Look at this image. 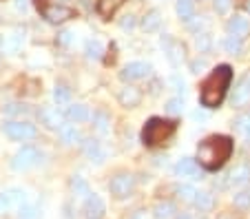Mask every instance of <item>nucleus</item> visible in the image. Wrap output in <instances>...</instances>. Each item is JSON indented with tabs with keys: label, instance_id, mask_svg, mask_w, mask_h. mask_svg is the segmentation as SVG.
Here are the masks:
<instances>
[{
	"label": "nucleus",
	"instance_id": "f257e3e1",
	"mask_svg": "<svg viewBox=\"0 0 250 219\" xmlns=\"http://www.w3.org/2000/svg\"><path fill=\"white\" fill-rule=\"evenodd\" d=\"M232 139L228 135H210L197 146V159L204 171H219L232 155Z\"/></svg>",
	"mask_w": 250,
	"mask_h": 219
},
{
	"label": "nucleus",
	"instance_id": "20e7f679",
	"mask_svg": "<svg viewBox=\"0 0 250 219\" xmlns=\"http://www.w3.org/2000/svg\"><path fill=\"white\" fill-rule=\"evenodd\" d=\"M36 7H38V11L42 14V18L47 20V22H51V24L64 22V20H69V18L76 16V11L69 9V7H64V5H47L44 0H36Z\"/></svg>",
	"mask_w": 250,
	"mask_h": 219
},
{
	"label": "nucleus",
	"instance_id": "412c9836",
	"mask_svg": "<svg viewBox=\"0 0 250 219\" xmlns=\"http://www.w3.org/2000/svg\"><path fill=\"white\" fill-rule=\"evenodd\" d=\"M84 155L91 159V162L100 164L104 159V151L100 148V142L98 139H86L84 142Z\"/></svg>",
	"mask_w": 250,
	"mask_h": 219
},
{
	"label": "nucleus",
	"instance_id": "1a4fd4ad",
	"mask_svg": "<svg viewBox=\"0 0 250 219\" xmlns=\"http://www.w3.org/2000/svg\"><path fill=\"white\" fill-rule=\"evenodd\" d=\"M162 47H164L166 58H168V62L173 67H180L182 62L186 60V47L180 40L170 38V36H164V38H162Z\"/></svg>",
	"mask_w": 250,
	"mask_h": 219
},
{
	"label": "nucleus",
	"instance_id": "a19ab883",
	"mask_svg": "<svg viewBox=\"0 0 250 219\" xmlns=\"http://www.w3.org/2000/svg\"><path fill=\"white\" fill-rule=\"evenodd\" d=\"M5 113H9V115H14V113H27V106H22V104H9L5 109Z\"/></svg>",
	"mask_w": 250,
	"mask_h": 219
},
{
	"label": "nucleus",
	"instance_id": "79ce46f5",
	"mask_svg": "<svg viewBox=\"0 0 250 219\" xmlns=\"http://www.w3.org/2000/svg\"><path fill=\"white\" fill-rule=\"evenodd\" d=\"M120 27H122V29H128V31H131V29L135 27V16H124V20L120 22Z\"/></svg>",
	"mask_w": 250,
	"mask_h": 219
},
{
	"label": "nucleus",
	"instance_id": "9b49d317",
	"mask_svg": "<svg viewBox=\"0 0 250 219\" xmlns=\"http://www.w3.org/2000/svg\"><path fill=\"white\" fill-rule=\"evenodd\" d=\"M226 29L230 36H235V38H239V40H246L250 36V18H246V16H241V14H235L226 22Z\"/></svg>",
	"mask_w": 250,
	"mask_h": 219
},
{
	"label": "nucleus",
	"instance_id": "dca6fc26",
	"mask_svg": "<svg viewBox=\"0 0 250 219\" xmlns=\"http://www.w3.org/2000/svg\"><path fill=\"white\" fill-rule=\"evenodd\" d=\"M175 173L180 177H195L199 173V164L197 159L193 158H182L180 162H177V166H175Z\"/></svg>",
	"mask_w": 250,
	"mask_h": 219
},
{
	"label": "nucleus",
	"instance_id": "f704fd0d",
	"mask_svg": "<svg viewBox=\"0 0 250 219\" xmlns=\"http://www.w3.org/2000/svg\"><path fill=\"white\" fill-rule=\"evenodd\" d=\"M93 124H95V129H98L100 133H106V124H109V119H106V115L104 113H95L93 115Z\"/></svg>",
	"mask_w": 250,
	"mask_h": 219
},
{
	"label": "nucleus",
	"instance_id": "4468645a",
	"mask_svg": "<svg viewBox=\"0 0 250 219\" xmlns=\"http://www.w3.org/2000/svg\"><path fill=\"white\" fill-rule=\"evenodd\" d=\"M84 215H86V219H102V217H104V201L100 199L95 193L86 197Z\"/></svg>",
	"mask_w": 250,
	"mask_h": 219
},
{
	"label": "nucleus",
	"instance_id": "72a5a7b5",
	"mask_svg": "<svg viewBox=\"0 0 250 219\" xmlns=\"http://www.w3.org/2000/svg\"><path fill=\"white\" fill-rule=\"evenodd\" d=\"M212 7H215V11H217L219 16H224V14H228V11H230L232 0H215V2H212Z\"/></svg>",
	"mask_w": 250,
	"mask_h": 219
},
{
	"label": "nucleus",
	"instance_id": "c756f323",
	"mask_svg": "<svg viewBox=\"0 0 250 219\" xmlns=\"http://www.w3.org/2000/svg\"><path fill=\"white\" fill-rule=\"evenodd\" d=\"M102 42L100 40H89L86 42V56L89 58H93V60H98V58H102Z\"/></svg>",
	"mask_w": 250,
	"mask_h": 219
},
{
	"label": "nucleus",
	"instance_id": "58836bf2",
	"mask_svg": "<svg viewBox=\"0 0 250 219\" xmlns=\"http://www.w3.org/2000/svg\"><path fill=\"white\" fill-rule=\"evenodd\" d=\"M71 40H73V34H71V31H62V34L58 36V44H60V47L71 44Z\"/></svg>",
	"mask_w": 250,
	"mask_h": 219
},
{
	"label": "nucleus",
	"instance_id": "473e14b6",
	"mask_svg": "<svg viewBox=\"0 0 250 219\" xmlns=\"http://www.w3.org/2000/svg\"><path fill=\"white\" fill-rule=\"evenodd\" d=\"M71 186H73V191L80 193V195H91L89 186H86V181L82 179V177H73V179H71Z\"/></svg>",
	"mask_w": 250,
	"mask_h": 219
},
{
	"label": "nucleus",
	"instance_id": "7ed1b4c3",
	"mask_svg": "<svg viewBox=\"0 0 250 219\" xmlns=\"http://www.w3.org/2000/svg\"><path fill=\"white\" fill-rule=\"evenodd\" d=\"M177 131V122L175 119H164V118H151L144 129H142V142L144 146H160V144L168 142Z\"/></svg>",
	"mask_w": 250,
	"mask_h": 219
},
{
	"label": "nucleus",
	"instance_id": "c9c22d12",
	"mask_svg": "<svg viewBox=\"0 0 250 219\" xmlns=\"http://www.w3.org/2000/svg\"><path fill=\"white\" fill-rule=\"evenodd\" d=\"M197 49H199V53H206L208 49H210V36L197 34Z\"/></svg>",
	"mask_w": 250,
	"mask_h": 219
},
{
	"label": "nucleus",
	"instance_id": "b1692460",
	"mask_svg": "<svg viewBox=\"0 0 250 219\" xmlns=\"http://www.w3.org/2000/svg\"><path fill=\"white\" fill-rule=\"evenodd\" d=\"M195 206H197L199 213H208V210H212V206H215V197H212L210 193L202 191L195 197Z\"/></svg>",
	"mask_w": 250,
	"mask_h": 219
},
{
	"label": "nucleus",
	"instance_id": "c03bdc74",
	"mask_svg": "<svg viewBox=\"0 0 250 219\" xmlns=\"http://www.w3.org/2000/svg\"><path fill=\"white\" fill-rule=\"evenodd\" d=\"M246 11H248V14H250V0H248V2H246Z\"/></svg>",
	"mask_w": 250,
	"mask_h": 219
},
{
	"label": "nucleus",
	"instance_id": "a18cd8bd",
	"mask_svg": "<svg viewBox=\"0 0 250 219\" xmlns=\"http://www.w3.org/2000/svg\"><path fill=\"white\" fill-rule=\"evenodd\" d=\"M177 219H190V217H188V215H180V217H177Z\"/></svg>",
	"mask_w": 250,
	"mask_h": 219
},
{
	"label": "nucleus",
	"instance_id": "e433bc0d",
	"mask_svg": "<svg viewBox=\"0 0 250 219\" xmlns=\"http://www.w3.org/2000/svg\"><path fill=\"white\" fill-rule=\"evenodd\" d=\"M20 219H38V210L33 206H20Z\"/></svg>",
	"mask_w": 250,
	"mask_h": 219
},
{
	"label": "nucleus",
	"instance_id": "4be33fe9",
	"mask_svg": "<svg viewBox=\"0 0 250 219\" xmlns=\"http://www.w3.org/2000/svg\"><path fill=\"white\" fill-rule=\"evenodd\" d=\"M66 118H69L71 122H86V119L91 118V113L84 104H71L69 109H66Z\"/></svg>",
	"mask_w": 250,
	"mask_h": 219
},
{
	"label": "nucleus",
	"instance_id": "9d476101",
	"mask_svg": "<svg viewBox=\"0 0 250 219\" xmlns=\"http://www.w3.org/2000/svg\"><path fill=\"white\" fill-rule=\"evenodd\" d=\"M151 73V64L148 62H128L126 67L120 71V78L124 82H133V80H144Z\"/></svg>",
	"mask_w": 250,
	"mask_h": 219
},
{
	"label": "nucleus",
	"instance_id": "f3484780",
	"mask_svg": "<svg viewBox=\"0 0 250 219\" xmlns=\"http://www.w3.org/2000/svg\"><path fill=\"white\" fill-rule=\"evenodd\" d=\"M126 0H98V14L104 20H111L115 16V11L124 5Z\"/></svg>",
	"mask_w": 250,
	"mask_h": 219
},
{
	"label": "nucleus",
	"instance_id": "37998d69",
	"mask_svg": "<svg viewBox=\"0 0 250 219\" xmlns=\"http://www.w3.org/2000/svg\"><path fill=\"white\" fill-rule=\"evenodd\" d=\"M16 7H18V9H27V0H16Z\"/></svg>",
	"mask_w": 250,
	"mask_h": 219
},
{
	"label": "nucleus",
	"instance_id": "7c9ffc66",
	"mask_svg": "<svg viewBox=\"0 0 250 219\" xmlns=\"http://www.w3.org/2000/svg\"><path fill=\"white\" fill-rule=\"evenodd\" d=\"M182 111H184V100H182V98H173V100L166 102V113L182 115Z\"/></svg>",
	"mask_w": 250,
	"mask_h": 219
},
{
	"label": "nucleus",
	"instance_id": "bb28decb",
	"mask_svg": "<svg viewBox=\"0 0 250 219\" xmlns=\"http://www.w3.org/2000/svg\"><path fill=\"white\" fill-rule=\"evenodd\" d=\"M173 213H175V206L170 204V201H160V204L155 206V210H153L155 219H170Z\"/></svg>",
	"mask_w": 250,
	"mask_h": 219
},
{
	"label": "nucleus",
	"instance_id": "f8f14e48",
	"mask_svg": "<svg viewBox=\"0 0 250 219\" xmlns=\"http://www.w3.org/2000/svg\"><path fill=\"white\" fill-rule=\"evenodd\" d=\"M38 118H40V122L51 131H60L62 126H64V124H62V115L58 113L56 109H51V106H42V109L38 111Z\"/></svg>",
	"mask_w": 250,
	"mask_h": 219
},
{
	"label": "nucleus",
	"instance_id": "cd10ccee",
	"mask_svg": "<svg viewBox=\"0 0 250 219\" xmlns=\"http://www.w3.org/2000/svg\"><path fill=\"white\" fill-rule=\"evenodd\" d=\"M232 126H235L237 131H239L244 138H248L250 139V113H244V115H239V118L232 122Z\"/></svg>",
	"mask_w": 250,
	"mask_h": 219
},
{
	"label": "nucleus",
	"instance_id": "ddd939ff",
	"mask_svg": "<svg viewBox=\"0 0 250 219\" xmlns=\"http://www.w3.org/2000/svg\"><path fill=\"white\" fill-rule=\"evenodd\" d=\"M118 100L124 109H135V106H140V102H142V91L135 89V86H124V89L118 93Z\"/></svg>",
	"mask_w": 250,
	"mask_h": 219
},
{
	"label": "nucleus",
	"instance_id": "6ab92c4d",
	"mask_svg": "<svg viewBox=\"0 0 250 219\" xmlns=\"http://www.w3.org/2000/svg\"><path fill=\"white\" fill-rule=\"evenodd\" d=\"M160 24H162V14H160V9L146 11V16L142 18V29H144V31H148V34L157 31V29H160Z\"/></svg>",
	"mask_w": 250,
	"mask_h": 219
},
{
	"label": "nucleus",
	"instance_id": "2f4dec72",
	"mask_svg": "<svg viewBox=\"0 0 250 219\" xmlns=\"http://www.w3.org/2000/svg\"><path fill=\"white\" fill-rule=\"evenodd\" d=\"M232 204H235L237 208H241V210L250 208V191H241V193H237V195L232 197Z\"/></svg>",
	"mask_w": 250,
	"mask_h": 219
},
{
	"label": "nucleus",
	"instance_id": "39448f33",
	"mask_svg": "<svg viewBox=\"0 0 250 219\" xmlns=\"http://www.w3.org/2000/svg\"><path fill=\"white\" fill-rule=\"evenodd\" d=\"M133 188H135V177H133L131 173H118V175L109 181V191L115 199L128 197L133 193Z\"/></svg>",
	"mask_w": 250,
	"mask_h": 219
},
{
	"label": "nucleus",
	"instance_id": "5701e85b",
	"mask_svg": "<svg viewBox=\"0 0 250 219\" xmlns=\"http://www.w3.org/2000/svg\"><path fill=\"white\" fill-rule=\"evenodd\" d=\"M60 135H62V142L69 144V146H71V144H78L82 139L80 138V131H78L73 124H64V126L60 129Z\"/></svg>",
	"mask_w": 250,
	"mask_h": 219
},
{
	"label": "nucleus",
	"instance_id": "c85d7f7f",
	"mask_svg": "<svg viewBox=\"0 0 250 219\" xmlns=\"http://www.w3.org/2000/svg\"><path fill=\"white\" fill-rule=\"evenodd\" d=\"M175 195L180 197L182 201H195V197H197V191H195L193 186L184 184V186H177V188H175Z\"/></svg>",
	"mask_w": 250,
	"mask_h": 219
},
{
	"label": "nucleus",
	"instance_id": "393cba45",
	"mask_svg": "<svg viewBox=\"0 0 250 219\" xmlns=\"http://www.w3.org/2000/svg\"><path fill=\"white\" fill-rule=\"evenodd\" d=\"M53 100L58 102V104H69L71 100V89L66 84H62V82H58L56 89H53Z\"/></svg>",
	"mask_w": 250,
	"mask_h": 219
},
{
	"label": "nucleus",
	"instance_id": "ea45409f",
	"mask_svg": "<svg viewBox=\"0 0 250 219\" xmlns=\"http://www.w3.org/2000/svg\"><path fill=\"white\" fill-rule=\"evenodd\" d=\"M173 86L177 93H182V96L186 93V84H184V80H180V76H173Z\"/></svg>",
	"mask_w": 250,
	"mask_h": 219
},
{
	"label": "nucleus",
	"instance_id": "423d86ee",
	"mask_svg": "<svg viewBox=\"0 0 250 219\" xmlns=\"http://www.w3.org/2000/svg\"><path fill=\"white\" fill-rule=\"evenodd\" d=\"M230 104L235 109H246L250 106V71H246L244 76L237 80L235 89L230 93Z\"/></svg>",
	"mask_w": 250,
	"mask_h": 219
},
{
	"label": "nucleus",
	"instance_id": "0eeeda50",
	"mask_svg": "<svg viewBox=\"0 0 250 219\" xmlns=\"http://www.w3.org/2000/svg\"><path fill=\"white\" fill-rule=\"evenodd\" d=\"M5 133H7V138H11L14 142H27V139L36 138V126L29 122H7Z\"/></svg>",
	"mask_w": 250,
	"mask_h": 219
},
{
	"label": "nucleus",
	"instance_id": "a878e982",
	"mask_svg": "<svg viewBox=\"0 0 250 219\" xmlns=\"http://www.w3.org/2000/svg\"><path fill=\"white\" fill-rule=\"evenodd\" d=\"M224 49H226L228 53H232V56H239V53H244V40L235 38V36H228V38L224 40Z\"/></svg>",
	"mask_w": 250,
	"mask_h": 219
},
{
	"label": "nucleus",
	"instance_id": "6e6552de",
	"mask_svg": "<svg viewBox=\"0 0 250 219\" xmlns=\"http://www.w3.org/2000/svg\"><path fill=\"white\" fill-rule=\"evenodd\" d=\"M40 162V151L33 146H22L18 153L14 155V162H11V166L16 168V171H27V168L36 166V164Z\"/></svg>",
	"mask_w": 250,
	"mask_h": 219
},
{
	"label": "nucleus",
	"instance_id": "f03ea898",
	"mask_svg": "<svg viewBox=\"0 0 250 219\" xmlns=\"http://www.w3.org/2000/svg\"><path fill=\"white\" fill-rule=\"evenodd\" d=\"M232 80V69L228 64H219L212 69V73L204 80L199 91V104L204 109H219V104L226 98V91Z\"/></svg>",
	"mask_w": 250,
	"mask_h": 219
},
{
	"label": "nucleus",
	"instance_id": "aec40b11",
	"mask_svg": "<svg viewBox=\"0 0 250 219\" xmlns=\"http://www.w3.org/2000/svg\"><path fill=\"white\" fill-rule=\"evenodd\" d=\"M175 11L184 22H190L195 18V0H177L175 2Z\"/></svg>",
	"mask_w": 250,
	"mask_h": 219
},
{
	"label": "nucleus",
	"instance_id": "4c0bfd02",
	"mask_svg": "<svg viewBox=\"0 0 250 219\" xmlns=\"http://www.w3.org/2000/svg\"><path fill=\"white\" fill-rule=\"evenodd\" d=\"M206 67H208L206 60H204V58H197V60L190 62V73H195V76H197V73H204Z\"/></svg>",
	"mask_w": 250,
	"mask_h": 219
},
{
	"label": "nucleus",
	"instance_id": "2eb2a0df",
	"mask_svg": "<svg viewBox=\"0 0 250 219\" xmlns=\"http://www.w3.org/2000/svg\"><path fill=\"white\" fill-rule=\"evenodd\" d=\"M14 204H24V193L14 191V193H0V215H5L11 210Z\"/></svg>",
	"mask_w": 250,
	"mask_h": 219
},
{
	"label": "nucleus",
	"instance_id": "a211bd4d",
	"mask_svg": "<svg viewBox=\"0 0 250 219\" xmlns=\"http://www.w3.org/2000/svg\"><path fill=\"white\" fill-rule=\"evenodd\" d=\"M228 181H230V186H246L250 181V164H239L228 175Z\"/></svg>",
	"mask_w": 250,
	"mask_h": 219
}]
</instances>
